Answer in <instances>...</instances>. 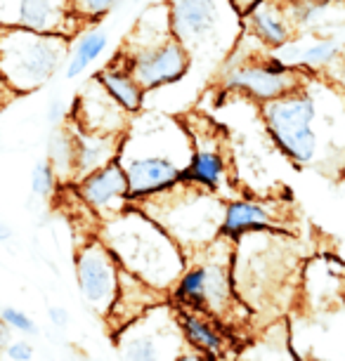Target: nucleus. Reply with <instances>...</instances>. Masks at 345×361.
I'll list each match as a JSON object with an SVG mask.
<instances>
[{"instance_id":"24","label":"nucleus","mask_w":345,"mask_h":361,"mask_svg":"<svg viewBox=\"0 0 345 361\" xmlns=\"http://www.w3.org/2000/svg\"><path fill=\"white\" fill-rule=\"evenodd\" d=\"M121 0H71V8L80 17H99L107 15L111 8H116Z\"/></svg>"},{"instance_id":"5","label":"nucleus","mask_w":345,"mask_h":361,"mask_svg":"<svg viewBox=\"0 0 345 361\" xmlns=\"http://www.w3.org/2000/svg\"><path fill=\"white\" fill-rule=\"evenodd\" d=\"M227 87H243L258 99H274L291 90H296V76L291 66L282 62L255 64V66H239V69L227 73Z\"/></svg>"},{"instance_id":"14","label":"nucleus","mask_w":345,"mask_h":361,"mask_svg":"<svg viewBox=\"0 0 345 361\" xmlns=\"http://www.w3.org/2000/svg\"><path fill=\"white\" fill-rule=\"evenodd\" d=\"M47 163L55 170V177L69 180L76 170V145L71 130H57L47 142Z\"/></svg>"},{"instance_id":"9","label":"nucleus","mask_w":345,"mask_h":361,"mask_svg":"<svg viewBox=\"0 0 345 361\" xmlns=\"http://www.w3.org/2000/svg\"><path fill=\"white\" fill-rule=\"evenodd\" d=\"M71 0H17V24L38 33H62Z\"/></svg>"},{"instance_id":"7","label":"nucleus","mask_w":345,"mask_h":361,"mask_svg":"<svg viewBox=\"0 0 345 361\" xmlns=\"http://www.w3.org/2000/svg\"><path fill=\"white\" fill-rule=\"evenodd\" d=\"M123 173L128 182V196H145L173 187L175 182H180L182 170L164 156H145V159L128 163Z\"/></svg>"},{"instance_id":"26","label":"nucleus","mask_w":345,"mask_h":361,"mask_svg":"<svg viewBox=\"0 0 345 361\" xmlns=\"http://www.w3.org/2000/svg\"><path fill=\"white\" fill-rule=\"evenodd\" d=\"M64 116H66L64 99L55 97L50 102V106H47V121H50V126H59L64 121Z\"/></svg>"},{"instance_id":"23","label":"nucleus","mask_w":345,"mask_h":361,"mask_svg":"<svg viewBox=\"0 0 345 361\" xmlns=\"http://www.w3.org/2000/svg\"><path fill=\"white\" fill-rule=\"evenodd\" d=\"M0 319H3L10 329H15L19 333H29V336H36V333H38V326L33 324V319L29 314H24L22 310L5 307L3 312H0Z\"/></svg>"},{"instance_id":"11","label":"nucleus","mask_w":345,"mask_h":361,"mask_svg":"<svg viewBox=\"0 0 345 361\" xmlns=\"http://www.w3.org/2000/svg\"><path fill=\"white\" fill-rule=\"evenodd\" d=\"M95 80L104 87V92L109 94V97L116 102L121 109H126V111H131V114L140 109V104H142V87L135 83L133 76L128 71L107 69V71H99Z\"/></svg>"},{"instance_id":"29","label":"nucleus","mask_w":345,"mask_h":361,"mask_svg":"<svg viewBox=\"0 0 345 361\" xmlns=\"http://www.w3.org/2000/svg\"><path fill=\"white\" fill-rule=\"evenodd\" d=\"M234 5L239 8L241 12H248L255 5V0H234Z\"/></svg>"},{"instance_id":"20","label":"nucleus","mask_w":345,"mask_h":361,"mask_svg":"<svg viewBox=\"0 0 345 361\" xmlns=\"http://www.w3.org/2000/svg\"><path fill=\"white\" fill-rule=\"evenodd\" d=\"M336 54H338L336 40H320V43H315L313 47H308V50L298 52V62L305 66H324V64H329Z\"/></svg>"},{"instance_id":"4","label":"nucleus","mask_w":345,"mask_h":361,"mask_svg":"<svg viewBox=\"0 0 345 361\" xmlns=\"http://www.w3.org/2000/svg\"><path fill=\"white\" fill-rule=\"evenodd\" d=\"M78 286L85 302L97 312L107 310L116 295V267L99 243H90L78 255Z\"/></svg>"},{"instance_id":"1","label":"nucleus","mask_w":345,"mask_h":361,"mask_svg":"<svg viewBox=\"0 0 345 361\" xmlns=\"http://www.w3.org/2000/svg\"><path fill=\"white\" fill-rule=\"evenodd\" d=\"M66 40L62 33L10 29L0 33V76L19 92H31L57 71Z\"/></svg>"},{"instance_id":"31","label":"nucleus","mask_w":345,"mask_h":361,"mask_svg":"<svg viewBox=\"0 0 345 361\" xmlns=\"http://www.w3.org/2000/svg\"><path fill=\"white\" fill-rule=\"evenodd\" d=\"M133 3H140V0H133Z\"/></svg>"},{"instance_id":"3","label":"nucleus","mask_w":345,"mask_h":361,"mask_svg":"<svg viewBox=\"0 0 345 361\" xmlns=\"http://www.w3.org/2000/svg\"><path fill=\"white\" fill-rule=\"evenodd\" d=\"M189 66V54L185 45L178 38H166L164 43L138 50L131 57L128 73L138 83L142 90H152V87L166 85L178 80Z\"/></svg>"},{"instance_id":"12","label":"nucleus","mask_w":345,"mask_h":361,"mask_svg":"<svg viewBox=\"0 0 345 361\" xmlns=\"http://www.w3.org/2000/svg\"><path fill=\"white\" fill-rule=\"evenodd\" d=\"M251 12V22H253V31L260 40H265L267 45L279 47L291 38L286 19H284V12L272 3H262L255 5V8L248 10Z\"/></svg>"},{"instance_id":"10","label":"nucleus","mask_w":345,"mask_h":361,"mask_svg":"<svg viewBox=\"0 0 345 361\" xmlns=\"http://www.w3.org/2000/svg\"><path fill=\"white\" fill-rule=\"evenodd\" d=\"M73 145H76V170L73 175L85 177L92 170L102 168L104 163L114 161L119 140L107 133H87V130H71Z\"/></svg>"},{"instance_id":"13","label":"nucleus","mask_w":345,"mask_h":361,"mask_svg":"<svg viewBox=\"0 0 345 361\" xmlns=\"http://www.w3.org/2000/svg\"><path fill=\"white\" fill-rule=\"evenodd\" d=\"M267 220L270 217L260 206L246 203V201H236L232 206H227L225 222H222V234L236 238L246 229H265Z\"/></svg>"},{"instance_id":"21","label":"nucleus","mask_w":345,"mask_h":361,"mask_svg":"<svg viewBox=\"0 0 345 361\" xmlns=\"http://www.w3.org/2000/svg\"><path fill=\"white\" fill-rule=\"evenodd\" d=\"M55 170H52V166L47 161H38L36 168H33L31 173V189L33 194L40 196V199H45V196H50L52 192H55Z\"/></svg>"},{"instance_id":"2","label":"nucleus","mask_w":345,"mask_h":361,"mask_svg":"<svg viewBox=\"0 0 345 361\" xmlns=\"http://www.w3.org/2000/svg\"><path fill=\"white\" fill-rule=\"evenodd\" d=\"M313 118L315 102L308 94L286 92L265 104V121L277 145L301 163H308L317 152V137L310 128Z\"/></svg>"},{"instance_id":"25","label":"nucleus","mask_w":345,"mask_h":361,"mask_svg":"<svg viewBox=\"0 0 345 361\" xmlns=\"http://www.w3.org/2000/svg\"><path fill=\"white\" fill-rule=\"evenodd\" d=\"M5 357L12 361H29L33 357V347L26 343H15L5 347Z\"/></svg>"},{"instance_id":"15","label":"nucleus","mask_w":345,"mask_h":361,"mask_svg":"<svg viewBox=\"0 0 345 361\" xmlns=\"http://www.w3.org/2000/svg\"><path fill=\"white\" fill-rule=\"evenodd\" d=\"M107 47V33L104 31H92L83 36V40L78 43L76 52H73L71 62H69V69H66V78H76L80 76L87 66H90L99 54L104 52Z\"/></svg>"},{"instance_id":"6","label":"nucleus","mask_w":345,"mask_h":361,"mask_svg":"<svg viewBox=\"0 0 345 361\" xmlns=\"http://www.w3.org/2000/svg\"><path fill=\"white\" fill-rule=\"evenodd\" d=\"M171 33L182 45L204 38L215 29L218 22V5L215 0H173L168 10Z\"/></svg>"},{"instance_id":"28","label":"nucleus","mask_w":345,"mask_h":361,"mask_svg":"<svg viewBox=\"0 0 345 361\" xmlns=\"http://www.w3.org/2000/svg\"><path fill=\"white\" fill-rule=\"evenodd\" d=\"M10 326L3 322V319H0V350H5V347H8V343H10Z\"/></svg>"},{"instance_id":"8","label":"nucleus","mask_w":345,"mask_h":361,"mask_svg":"<svg viewBox=\"0 0 345 361\" xmlns=\"http://www.w3.org/2000/svg\"><path fill=\"white\" fill-rule=\"evenodd\" d=\"M80 194H83V199L97 210L109 208L121 196H128V182H126V173H123V168H121V163L109 161V163H104L102 168L85 175L83 180H80Z\"/></svg>"},{"instance_id":"17","label":"nucleus","mask_w":345,"mask_h":361,"mask_svg":"<svg viewBox=\"0 0 345 361\" xmlns=\"http://www.w3.org/2000/svg\"><path fill=\"white\" fill-rule=\"evenodd\" d=\"M180 319H182V329H185V336L189 343L201 347V350H206V352L220 350V338H218V333H213L211 326L192 314H182Z\"/></svg>"},{"instance_id":"27","label":"nucleus","mask_w":345,"mask_h":361,"mask_svg":"<svg viewBox=\"0 0 345 361\" xmlns=\"http://www.w3.org/2000/svg\"><path fill=\"white\" fill-rule=\"evenodd\" d=\"M47 317H50L52 326H57V329H66L69 326V312L64 307H50L47 310Z\"/></svg>"},{"instance_id":"18","label":"nucleus","mask_w":345,"mask_h":361,"mask_svg":"<svg viewBox=\"0 0 345 361\" xmlns=\"http://www.w3.org/2000/svg\"><path fill=\"white\" fill-rule=\"evenodd\" d=\"M204 269V307H220L229 298V281L220 267H201Z\"/></svg>"},{"instance_id":"30","label":"nucleus","mask_w":345,"mask_h":361,"mask_svg":"<svg viewBox=\"0 0 345 361\" xmlns=\"http://www.w3.org/2000/svg\"><path fill=\"white\" fill-rule=\"evenodd\" d=\"M10 236H12V229L5 222H0V241H8Z\"/></svg>"},{"instance_id":"16","label":"nucleus","mask_w":345,"mask_h":361,"mask_svg":"<svg viewBox=\"0 0 345 361\" xmlns=\"http://www.w3.org/2000/svg\"><path fill=\"white\" fill-rule=\"evenodd\" d=\"M222 173H225V166H222V159L218 154L199 152V154H194L192 166H189L187 170H182L180 180H187L189 177V180H196L206 187H215L220 182Z\"/></svg>"},{"instance_id":"22","label":"nucleus","mask_w":345,"mask_h":361,"mask_svg":"<svg viewBox=\"0 0 345 361\" xmlns=\"http://www.w3.org/2000/svg\"><path fill=\"white\" fill-rule=\"evenodd\" d=\"M126 359H159V347L152 338H133L123 347Z\"/></svg>"},{"instance_id":"19","label":"nucleus","mask_w":345,"mask_h":361,"mask_svg":"<svg viewBox=\"0 0 345 361\" xmlns=\"http://www.w3.org/2000/svg\"><path fill=\"white\" fill-rule=\"evenodd\" d=\"M178 300L192 307H204V269H194L182 279L178 290H175Z\"/></svg>"}]
</instances>
